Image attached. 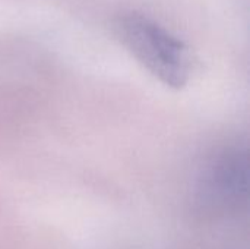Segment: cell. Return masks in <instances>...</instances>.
<instances>
[{"label": "cell", "mask_w": 250, "mask_h": 249, "mask_svg": "<svg viewBox=\"0 0 250 249\" xmlns=\"http://www.w3.org/2000/svg\"><path fill=\"white\" fill-rule=\"evenodd\" d=\"M117 41L157 79L171 88H183L192 75L193 60L189 47L154 19L138 12L114 18Z\"/></svg>", "instance_id": "1"}, {"label": "cell", "mask_w": 250, "mask_h": 249, "mask_svg": "<svg viewBox=\"0 0 250 249\" xmlns=\"http://www.w3.org/2000/svg\"><path fill=\"white\" fill-rule=\"evenodd\" d=\"M249 160L248 150L231 147L224 150L211 164L205 178V191L220 207H239L248 198Z\"/></svg>", "instance_id": "2"}]
</instances>
